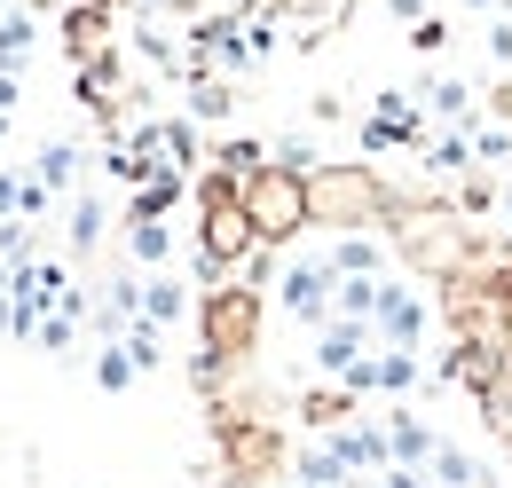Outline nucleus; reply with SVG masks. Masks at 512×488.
I'll return each mask as SVG.
<instances>
[{
	"label": "nucleus",
	"mask_w": 512,
	"mask_h": 488,
	"mask_svg": "<svg viewBox=\"0 0 512 488\" xmlns=\"http://www.w3.org/2000/svg\"><path fill=\"white\" fill-rule=\"evenodd\" d=\"M394 229V252L418 268V276H465L473 268V237H465V221L449 213V205H426V213H394L386 221Z\"/></svg>",
	"instance_id": "1"
},
{
	"label": "nucleus",
	"mask_w": 512,
	"mask_h": 488,
	"mask_svg": "<svg viewBox=\"0 0 512 488\" xmlns=\"http://www.w3.org/2000/svg\"><path fill=\"white\" fill-rule=\"evenodd\" d=\"M308 205L323 229H371L394 213V189L371 166H308Z\"/></svg>",
	"instance_id": "2"
},
{
	"label": "nucleus",
	"mask_w": 512,
	"mask_h": 488,
	"mask_svg": "<svg viewBox=\"0 0 512 488\" xmlns=\"http://www.w3.org/2000/svg\"><path fill=\"white\" fill-rule=\"evenodd\" d=\"M245 213H253L260 244H292L300 229H316V205H308V174L300 166H253L245 174Z\"/></svg>",
	"instance_id": "3"
},
{
	"label": "nucleus",
	"mask_w": 512,
	"mask_h": 488,
	"mask_svg": "<svg viewBox=\"0 0 512 488\" xmlns=\"http://www.w3.org/2000/svg\"><path fill=\"white\" fill-rule=\"evenodd\" d=\"M197 331H205V355L245 363V355L260 347V292L253 284H213L205 307H197Z\"/></svg>",
	"instance_id": "4"
},
{
	"label": "nucleus",
	"mask_w": 512,
	"mask_h": 488,
	"mask_svg": "<svg viewBox=\"0 0 512 488\" xmlns=\"http://www.w3.org/2000/svg\"><path fill=\"white\" fill-rule=\"evenodd\" d=\"M221 465H229V481H268V473L284 465L276 426H253V418H229V410H221Z\"/></svg>",
	"instance_id": "5"
},
{
	"label": "nucleus",
	"mask_w": 512,
	"mask_h": 488,
	"mask_svg": "<svg viewBox=\"0 0 512 488\" xmlns=\"http://www.w3.org/2000/svg\"><path fill=\"white\" fill-rule=\"evenodd\" d=\"M371 347H386V339H379V323H371V315H331V323H323V339H316V363L331 370V378H347V370L363 363Z\"/></svg>",
	"instance_id": "6"
},
{
	"label": "nucleus",
	"mask_w": 512,
	"mask_h": 488,
	"mask_svg": "<svg viewBox=\"0 0 512 488\" xmlns=\"http://www.w3.org/2000/svg\"><path fill=\"white\" fill-rule=\"evenodd\" d=\"M276 284H284V315H300V323H331V284H339L331 260H292Z\"/></svg>",
	"instance_id": "7"
},
{
	"label": "nucleus",
	"mask_w": 512,
	"mask_h": 488,
	"mask_svg": "<svg viewBox=\"0 0 512 488\" xmlns=\"http://www.w3.org/2000/svg\"><path fill=\"white\" fill-rule=\"evenodd\" d=\"M371 323H379L386 347H418V339H426V300H418L410 284H379V315H371Z\"/></svg>",
	"instance_id": "8"
},
{
	"label": "nucleus",
	"mask_w": 512,
	"mask_h": 488,
	"mask_svg": "<svg viewBox=\"0 0 512 488\" xmlns=\"http://www.w3.org/2000/svg\"><path fill=\"white\" fill-rule=\"evenodd\" d=\"M64 32H71V56H79V63L103 56V48H111V8H103V0H79Z\"/></svg>",
	"instance_id": "9"
},
{
	"label": "nucleus",
	"mask_w": 512,
	"mask_h": 488,
	"mask_svg": "<svg viewBox=\"0 0 512 488\" xmlns=\"http://www.w3.org/2000/svg\"><path fill=\"white\" fill-rule=\"evenodd\" d=\"M386 441H394V465H434V449H442L410 410H386Z\"/></svg>",
	"instance_id": "10"
},
{
	"label": "nucleus",
	"mask_w": 512,
	"mask_h": 488,
	"mask_svg": "<svg viewBox=\"0 0 512 488\" xmlns=\"http://www.w3.org/2000/svg\"><path fill=\"white\" fill-rule=\"evenodd\" d=\"M323 260H331V276H379L386 268V252L363 237V229H339V244H331Z\"/></svg>",
	"instance_id": "11"
},
{
	"label": "nucleus",
	"mask_w": 512,
	"mask_h": 488,
	"mask_svg": "<svg viewBox=\"0 0 512 488\" xmlns=\"http://www.w3.org/2000/svg\"><path fill=\"white\" fill-rule=\"evenodd\" d=\"M355 402H363V394L339 378V386H323V394H308V402H300V418H308L316 433H331V426H347V418H355Z\"/></svg>",
	"instance_id": "12"
},
{
	"label": "nucleus",
	"mask_w": 512,
	"mask_h": 488,
	"mask_svg": "<svg viewBox=\"0 0 512 488\" xmlns=\"http://www.w3.org/2000/svg\"><path fill=\"white\" fill-rule=\"evenodd\" d=\"M434 488H489V465L442 441V449H434Z\"/></svg>",
	"instance_id": "13"
},
{
	"label": "nucleus",
	"mask_w": 512,
	"mask_h": 488,
	"mask_svg": "<svg viewBox=\"0 0 512 488\" xmlns=\"http://www.w3.org/2000/svg\"><path fill=\"white\" fill-rule=\"evenodd\" d=\"M24 56H32V16L16 8V16H0V71H16Z\"/></svg>",
	"instance_id": "14"
},
{
	"label": "nucleus",
	"mask_w": 512,
	"mask_h": 488,
	"mask_svg": "<svg viewBox=\"0 0 512 488\" xmlns=\"http://www.w3.org/2000/svg\"><path fill=\"white\" fill-rule=\"evenodd\" d=\"M95 244H103V205L71 197V252H95Z\"/></svg>",
	"instance_id": "15"
},
{
	"label": "nucleus",
	"mask_w": 512,
	"mask_h": 488,
	"mask_svg": "<svg viewBox=\"0 0 512 488\" xmlns=\"http://www.w3.org/2000/svg\"><path fill=\"white\" fill-rule=\"evenodd\" d=\"M127 244H134V260H150V268H158V260L174 252V237H166V221H158V213H150V221H134Z\"/></svg>",
	"instance_id": "16"
},
{
	"label": "nucleus",
	"mask_w": 512,
	"mask_h": 488,
	"mask_svg": "<svg viewBox=\"0 0 512 488\" xmlns=\"http://www.w3.org/2000/svg\"><path fill=\"white\" fill-rule=\"evenodd\" d=\"M32 174H40V182H48V189H71V174H79V150H71V142H48Z\"/></svg>",
	"instance_id": "17"
},
{
	"label": "nucleus",
	"mask_w": 512,
	"mask_h": 488,
	"mask_svg": "<svg viewBox=\"0 0 512 488\" xmlns=\"http://www.w3.org/2000/svg\"><path fill=\"white\" fill-rule=\"evenodd\" d=\"M142 315L150 323H174L182 315V284H142Z\"/></svg>",
	"instance_id": "18"
},
{
	"label": "nucleus",
	"mask_w": 512,
	"mask_h": 488,
	"mask_svg": "<svg viewBox=\"0 0 512 488\" xmlns=\"http://www.w3.org/2000/svg\"><path fill=\"white\" fill-rule=\"evenodd\" d=\"M197 119H221V111H229V87H213V79H197Z\"/></svg>",
	"instance_id": "19"
},
{
	"label": "nucleus",
	"mask_w": 512,
	"mask_h": 488,
	"mask_svg": "<svg viewBox=\"0 0 512 488\" xmlns=\"http://www.w3.org/2000/svg\"><path fill=\"white\" fill-rule=\"evenodd\" d=\"M16 111V71H0V119Z\"/></svg>",
	"instance_id": "20"
}]
</instances>
